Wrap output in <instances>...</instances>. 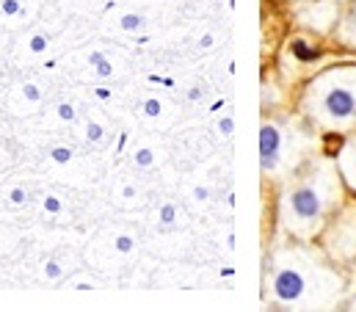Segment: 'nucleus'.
I'll use <instances>...</instances> for the list:
<instances>
[{"instance_id": "obj_12", "label": "nucleus", "mask_w": 356, "mask_h": 312, "mask_svg": "<svg viewBox=\"0 0 356 312\" xmlns=\"http://www.w3.org/2000/svg\"><path fill=\"white\" fill-rule=\"evenodd\" d=\"M58 116H61L64 122H72V119H75V108H72L70 102H61V105H58Z\"/></svg>"}, {"instance_id": "obj_23", "label": "nucleus", "mask_w": 356, "mask_h": 312, "mask_svg": "<svg viewBox=\"0 0 356 312\" xmlns=\"http://www.w3.org/2000/svg\"><path fill=\"white\" fill-rule=\"evenodd\" d=\"M122 196H124V199H133V196H136V188H133V185H124Z\"/></svg>"}, {"instance_id": "obj_22", "label": "nucleus", "mask_w": 356, "mask_h": 312, "mask_svg": "<svg viewBox=\"0 0 356 312\" xmlns=\"http://www.w3.org/2000/svg\"><path fill=\"white\" fill-rule=\"evenodd\" d=\"M193 196L202 202V199H207V196H210V191H207V188H196V191H193Z\"/></svg>"}, {"instance_id": "obj_16", "label": "nucleus", "mask_w": 356, "mask_h": 312, "mask_svg": "<svg viewBox=\"0 0 356 312\" xmlns=\"http://www.w3.org/2000/svg\"><path fill=\"white\" fill-rule=\"evenodd\" d=\"M22 91H25V97H28L31 102H39V97H42V94H39V88H36L33 83H28V86H25Z\"/></svg>"}, {"instance_id": "obj_18", "label": "nucleus", "mask_w": 356, "mask_h": 312, "mask_svg": "<svg viewBox=\"0 0 356 312\" xmlns=\"http://www.w3.org/2000/svg\"><path fill=\"white\" fill-rule=\"evenodd\" d=\"M44 274H47L50 279H58V276H61V265H58V263H47V265H44Z\"/></svg>"}, {"instance_id": "obj_9", "label": "nucleus", "mask_w": 356, "mask_h": 312, "mask_svg": "<svg viewBox=\"0 0 356 312\" xmlns=\"http://www.w3.org/2000/svg\"><path fill=\"white\" fill-rule=\"evenodd\" d=\"M152 160H155V153H152V150H147V147L136 153V163H138V166H152Z\"/></svg>"}, {"instance_id": "obj_19", "label": "nucleus", "mask_w": 356, "mask_h": 312, "mask_svg": "<svg viewBox=\"0 0 356 312\" xmlns=\"http://www.w3.org/2000/svg\"><path fill=\"white\" fill-rule=\"evenodd\" d=\"M293 50H296V56H301V58H312V56H315L312 50H307V47H304V42H296V45H293Z\"/></svg>"}, {"instance_id": "obj_11", "label": "nucleus", "mask_w": 356, "mask_h": 312, "mask_svg": "<svg viewBox=\"0 0 356 312\" xmlns=\"http://www.w3.org/2000/svg\"><path fill=\"white\" fill-rule=\"evenodd\" d=\"M175 219H177L175 205H163V208H161V221H163V224H172Z\"/></svg>"}, {"instance_id": "obj_10", "label": "nucleus", "mask_w": 356, "mask_h": 312, "mask_svg": "<svg viewBox=\"0 0 356 312\" xmlns=\"http://www.w3.org/2000/svg\"><path fill=\"white\" fill-rule=\"evenodd\" d=\"M0 11L8 14V17H14V14H19L22 8H19V0H3V3H0Z\"/></svg>"}, {"instance_id": "obj_14", "label": "nucleus", "mask_w": 356, "mask_h": 312, "mask_svg": "<svg viewBox=\"0 0 356 312\" xmlns=\"http://www.w3.org/2000/svg\"><path fill=\"white\" fill-rule=\"evenodd\" d=\"M31 50H33V53H44V50H47V39H44V36H33V39H31Z\"/></svg>"}, {"instance_id": "obj_6", "label": "nucleus", "mask_w": 356, "mask_h": 312, "mask_svg": "<svg viewBox=\"0 0 356 312\" xmlns=\"http://www.w3.org/2000/svg\"><path fill=\"white\" fill-rule=\"evenodd\" d=\"M141 25H144V17L141 14H124L122 17V28L124 31H138Z\"/></svg>"}, {"instance_id": "obj_15", "label": "nucleus", "mask_w": 356, "mask_h": 312, "mask_svg": "<svg viewBox=\"0 0 356 312\" xmlns=\"http://www.w3.org/2000/svg\"><path fill=\"white\" fill-rule=\"evenodd\" d=\"M144 114H147V116H158V114H161V102H158V100H147V102H144Z\"/></svg>"}, {"instance_id": "obj_25", "label": "nucleus", "mask_w": 356, "mask_h": 312, "mask_svg": "<svg viewBox=\"0 0 356 312\" xmlns=\"http://www.w3.org/2000/svg\"><path fill=\"white\" fill-rule=\"evenodd\" d=\"M97 97H99V100H108V97H111V91H108V88H97Z\"/></svg>"}, {"instance_id": "obj_24", "label": "nucleus", "mask_w": 356, "mask_h": 312, "mask_svg": "<svg viewBox=\"0 0 356 312\" xmlns=\"http://www.w3.org/2000/svg\"><path fill=\"white\" fill-rule=\"evenodd\" d=\"M199 45H202L204 50H207V47H213V36H210V33H207V36H202V42H199Z\"/></svg>"}, {"instance_id": "obj_17", "label": "nucleus", "mask_w": 356, "mask_h": 312, "mask_svg": "<svg viewBox=\"0 0 356 312\" xmlns=\"http://www.w3.org/2000/svg\"><path fill=\"white\" fill-rule=\"evenodd\" d=\"M44 210H47V213H58V210H61V202H58L56 196H47V199H44Z\"/></svg>"}, {"instance_id": "obj_5", "label": "nucleus", "mask_w": 356, "mask_h": 312, "mask_svg": "<svg viewBox=\"0 0 356 312\" xmlns=\"http://www.w3.org/2000/svg\"><path fill=\"white\" fill-rule=\"evenodd\" d=\"M89 64H91V67H97V75H99V78H111V75H113V67H111V61H108V58H105L99 50H94V53H91Z\"/></svg>"}, {"instance_id": "obj_13", "label": "nucleus", "mask_w": 356, "mask_h": 312, "mask_svg": "<svg viewBox=\"0 0 356 312\" xmlns=\"http://www.w3.org/2000/svg\"><path fill=\"white\" fill-rule=\"evenodd\" d=\"M86 139H89V141H99V139H102V127H99L97 122H89V127H86Z\"/></svg>"}, {"instance_id": "obj_8", "label": "nucleus", "mask_w": 356, "mask_h": 312, "mask_svg": "<svg viewBox=\"0 0 356 312\" xmlns=\"http://www.w3.org/2000/svg\"><path fill=\"white\" fill-rule=\"evenodd\" d=\"M50 155H53L56 163H70V160H72V150H67V147H56Z\"/></svg>"}, {"instance_id": "obj_2", "label": "nucleus", "mask_w": 356, "mask_h": 312, "mask_svg": "<svg viewBox=\"0 0 356 312\" xmlns=\"http://www.w3.org/2000/svg\"><path fill=\"white\" fill-rule=\"evenodd\" d=\"M273 290H276V296H279L282 302H296V299H301V293H304V276H301L298 271H293V268H284V271L276 274Z\"/></svg>"}, {"instance_id": "obj_21", "label": "nucleus", "mask_w": 356, "mask_h": 312, "mask_svg": "<svg viewBox=\"0 0 356 312\" xmlns=\"http://www.w3.org/2000/svg\"><path fill=\"white\" fill-rule=\"evenodd\" d=\"M221 133H224V136L232 133V119H224V122H221Z\"/></svg>"}, {"instance_id": "obj_1", "label": "nucleus", "mask_w": 356, "mask_h": 312, "mask_svg": "<svg viewBox=\"0 0 356 312\" xmlns=\"http://www.w3.org/2000/svg\"><path fill=\"white\" fill-rule=\"evenodd\" d=\"M290 208L296 213V219L301 221H315L321 216V196L315 188H298L293 196H290Z\"/></svg>"}, {"instance_id": "obj_4", "label": "nucleus", "mask_w": 356, "mask_h": 312, "mask_svg": "<svg viewBox=\"0 0 356 312\" xmlns=\"http://www.w3.org/2000/svg\"><path fill=\"white\" fill-rule=\"evenodd\" d=\"M279 144H282V136L273 125H263L260 130V155H263V169L270 171L276 166V157H279Z\"/></svg>"}, {"instance_id": "obj_7", "label": "nucleus", "mask_w": 356, "mask_h": 312, "mask_svg": "<svg viewBox=\"0 0 356 312\" xmlns=\"http://www.w3.org/2000/svg\"><path fill=\"white\" fill-rule=\"evenodd\" d=\"M113 246H116V249H119L122 254H127V251H133V249H136V240H133L130 235H119Z\"/></svg>"}, {"instance_id": "obj_20", "label": "nucleus", "mask_w": 356, "mask_h": 312, "mask_svg": "<svg viewBox=\"0 0 356 312\" xmlns=\"http://www.w3.org/2000/svg\"><path fill=\"white\" fill-rule=\"evenodd\" d=\"M8 199H11L14 205H22V202H25V191H22V188H14V191L8 194Z\"/></svg>"}, {"instance_id": "obj_3", "label": "nucleus", "mask_w": 356, "mask_h": 312, "mask_svg": "<svg viewBox=\"0 0 356 312\" xmlns=\"http://www.w3.org/2000/svg\"><path fill=\"white\" fill-rule=\"evenodd\" d=\"M323 105H326V111H329L334 119H348V116L356 114V97H354V91H348V88H332V91L326 94Z\"/></svg>"}]
</instances>
